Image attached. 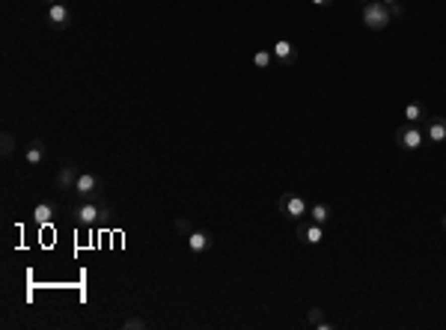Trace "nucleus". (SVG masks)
Returning <instances> with one entry per match:
<instances>
[{
  "label": "nucleus",
  "mask_w": 446,
  "mask_h": 330,
  "mask_svg": "<svg viewBox=\"0 0 446 330\" xmlns=\"http://www.w3.org/2000/svg\"><path fill=\"white\" fill-rule=\"evenodd\" d=\"M54 214H57V208L51 202H39L33 208V223L36 226H48V223H54Z\"/></svg>",
  "instance_id": "nucleus-5"
},
{
  "label": "nucleus",
  "mask_w": 446,
  "mask_h": 330,
  "mask_svg": "<svg viewBox=\"0 0 446 330\" xmlns=\"http://www.w3.org/2000/svg\"><path fill=\"white\" fill-rule=\"evenodd\" d=\"M45 3H48V6H51V3H60V0H45Z\"/></svg>",
  "instance_id": "nucleus-20"
},
{
  "label": "nucleus",
  "mask_w": 446,
  "mask_h": 330,
  "mask_svg": "<svg viewBox=\"0 0 446 330\" xmlns=\"http://www.w3.org/2000/svg\"><path fill=\"white\" fill-rule=\"evenodd\" d=\"M313 3H316V6H327V3H330V0H313Z\"/></svg>",
  "instance_id": "nucleus-19"
},
{
  "label": "nucleus",
  "mask_w": 446,
  "mask_h": 330,
  "mask_svg": "<svg viewBox=\"0 0 446 330\" xmlns=\"http://www.w3.org/2000/svg\"><path fill=\"white\" fill-rule=\"evenodd\" d=\"M75 217H78L81 226H96L101 220H107V208H101V205L93 202V199H84V202L75 208Z\"/></svg>",
  "instance_id": "nucleus-1"
},
{
  "label": "nucleus",
  "mask_w": 446,
  "mask_h": 330,
  "mask_svg": "<svg viewBox=\"0 0 446 330\" xmlns=\"http://www.w3.org/2000/svg\"><path fill=\"white\" fill-rule=\"evenodd\" d=\"M291 54H294V48H291V42H286V39H280V42L274 45V57H277V60H288Z\"/></svg>",
  "instance_id": "nucleus-13"
},
{
  "label": "nucleus",
  "mask_w": 446,
  "mask_h": 330,
  "mask_svg": "<svg viewBox=\"0 0 446 330\" xmlns=\"http://www.w3.org/2000/svg\"><path fill=\"white\" fill-rule=\"evenodd\" d=\"M48 24L57 27V30H63V27L71 24V12H68L65 3H51V6H48Z\"/></svg>",
  "instance_id": "nucleus-4"
},
{
  "label": "nucleus",
  "mask_w": 446,
  "mask_h": 330,
  "mask_svg": "<svg viewBox=\"0 0 446 330\" xmlns=\"http://www.w3.org/2000/svg\"><path fill=\"white\" fill-rule=\"evenodd\" d=\"M253 66H259V68H268V66H271V54H268V51H256Z\"/></svg>",
  "instance_id": "nucleus-16"
},
{
  "label": "nucleus",
  "mask_w": 446,
  "mask_h": 330,
  "mask_svg": "<svg viewBox=\"0 0 446 330\" xmlns=\"http://www.w3.org/2000/svg\"><path fill=\"white\" fill-rule=\"evenodd\" d=\"M24 158H27V164H42V158H45V143H42V140H33L30 146H27V152H24Z\"/></svg>",
  "instance_id": "nucleus-9"
},
{
  "label": "nucleus",
  "mask_w": 446,
  "mask_h": 330,
  "mask_svg": "<svg viewBox=\"0 0 446 330\" xmlns=\"http://www.w3.org/2000/svg\"><path fill=\"white\" fill-rule=\"evenodd\" d=\"M12 146H15V140H12V134H9V131H3V155H6V158L12 155Z\"/></svg>",
  "instance_id": "nucleus-17"
},
{
  "label": "nucleus",
  "mask_w": 446,
  "mask_h": 330,
  "mask_svg": "<svg viewBox=\"0 0 446 330\" xmlns=\"http://www.w3.org/2000/svg\"><path fill=\"white\" fill-rule=\"evenodd\" d=\"M283 208H286L288 217H304V214H307V202L301 197H286L283 199Z\"/></svg>",
  "instance_id": "nucleus-7"
},
{
  "label": "nucleus",
  "mask_w": 446,
  "mask_h": 330,
  "mask_svg": "<svg viewBox=\"0 0 446 330\" xmlns=\"http://www.w3.org/2000/svg\"><path fill=\"white\" fill-rule=\"evenodd\" d=\"M443 229H446V217H443Z\"/></svg>",
  "instance_id": "nucleus-22"
},
{
  "label": "nucleus",
  "mask_w": 446,
  "mask_h": 330,
  "mask_svg": "<svg viewBox=\"0 0 446 330\" xmlns=\"http://www.w3.org/2000/svg\"><path fill=\"white\" fill-rule=\"evenodd\" d=\"M405 119H408V122L422 119V107H419V104H408V107H405Z\"/></svg>",
  "instance_id": "nucleus-15"
},
{
  "label": "nucleus",
  "mask_w": 446,
  "mask_h": 330,
  "mask_svg": "<svg viewBox=\"0 0 446 330\" xmlns=\"http://www.w3.org/2000/svg\"><path fill=\"white\" fill-rule=\"evenodd\" d=\"M363 24H366V27H372V30H384V27L390 24L387 3H381V0L366 3V9H363Z\"/></svg>",
  "instance_id": "nucleus-2"
},
{
  "label": "nucleus",
  "mask_w": 446,
  "mask_h": 330,
  "mask_svg": "<svg viewBox=\"0 0 446 330\" xmlns=\"http://www.w3.org/2000/svg\"><path fill=\"white\" fill-rule=\"evenodd\" d=\"M396 140H399L405 149H419V146H422V131L411 125V128H402V131L396 134Z\"/></svg>",
  "instance_id": "nucleus-6"
},
{
  "label": "nucleus",
  "mask_w": 446,
  "mask_h": 330,
  "mask_svg": "<svg viewBox=\"0 0 446 330\" xmlns=\"http://www.w3.org/2000/svg\"><path fill=\"white\" fill-rule=\"evenodd\" d=\"M428 140H431V143H443L446 140V119H434V122L428 125Z\"/></svg>",
  "instance_id": "nucleus-10"
},
{
  "label": "nucleus",
  "mask_w": 446,
  "mask_h": 330,
  "mask_svg": "<svg viewBox=\"0 0 446 330\" xmlns=\"http://www.w3.org/2000/svg\"><path fill=\"white\" fill-rule=\"evenodd\" d=\"M301 238H304L307 244H321V238H324V229H321V223H313V226L301 229Z\"/></svg>",
  "instance_id": "nucleus-11"
},
{
  "label": "nucleus",
  "mask_w": 446,
  "mask_h": 330,
  "mask_svg": "<svg viewBox=\"0 0 446 330\" xmlns=\"http://www.w3.org/2000/svg\"><path fill=\"white\" fill-rule=\"evenodd\" d=\"M310 214H313V223H321V226H324L327 217H330V208H327V205H313Z\"/></svg>",
  "instance_id": "nucleus-14"
},
{
  "label": "nucleus",
  "mask_w": 446,
  "mask_h": 330,
  "mask_svg": "<svg viewBox=\"0 0 446 330\" xmlns=\"http://www.w3.org/2000/svg\"><path fill=\"white\" fill-rule=\"evenodd\" d=\"M75 179H78V176H75L71 167H63V170L57 173V185H60V188H75Z\"/></svg>",
  "instance_id": "nucleus-12"
},
{
  "label": "nucleus",
  "mask_w": 446,
  "mask_h": 330,
  "mask_svg": "<svg viewBox=\"0 0 446 330\" xmlns=\"http://www.w3.org/2000/svg\"><path fill=\"white\" fill-rule=\"evenodd\" d=\"M122 327H125V330H134V327H137V330H143V327H146V321H143V318H128V321L122 324Z\"/></svg>",
  "instance_id": "nucleus-18"
},
{
  "label": "nucleus",
  "mask_w": 446,
  "mask_h": 330,
  "mask_svg": "<svg viewBox=\"0 0 446 330\" xmlns=\"http://www.w3.org/2000/svg\"><path fill=\"white\" fill-rule=\"evenodd\" d=\"M75 194L81 197V202H84V199H93L98 194V176H93V173H81V176L75 179Z\"/></svg>",
  "instance_id": "nucleus-3"
},
{
  "label": "nucleus",
  "mask_w": 446,
  "mask_h": 330,
  "mask_svg": "<svg viewBox=\"0 0 446 330\" xmlns=\"http://www.w3.org/2000/svg\"><path fill=\"white\" fill-rule=\"evenodd\" d=\"M381 3H396V0H381Z\"/></svg>",
  "instance_id": "nucleus-21"
},
{
  "label": "nucleus",
  "mask_w": 446,
  "mask_h": 330,
  "mask_svg": "<svg viewBox=\"0 0 446 330\" xmlns=\"http://www.w3.org/2000/svg\"><path fill=\"white\" fill-rule=\"evenodd\" d=\"M188 247H191L193 253H205V250L211 247V238H208L205 232H191V235H188Z\"/></svg>",
  "instance_id": "nucleus-8"
}]
</instances>
